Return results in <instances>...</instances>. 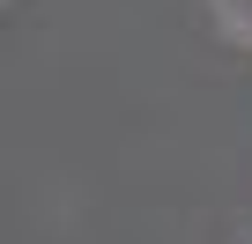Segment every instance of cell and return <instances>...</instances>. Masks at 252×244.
I'll return each instance as SVG.
<instances>
[{
	"instance_id": "cell-1",
	"label": "cell",
	"mask_w": 252,
	"mask_h": 244,
	"mask_svg": "<svg viewBox=\"0 0 252 244\" xmlns=\"http://www.w3.org/2000/svg\"><path fill=\"white\" fill-rule=\"evenodd\" d=\"M215 8H222V23H230L237 37H252V0H215Z\"/></svg>"
}]
</instances>
